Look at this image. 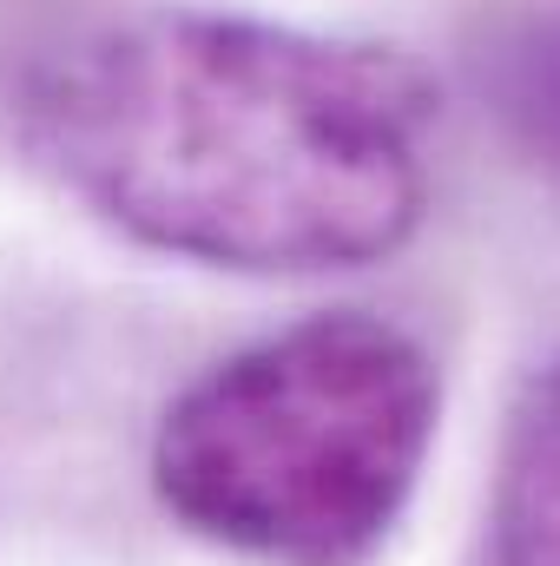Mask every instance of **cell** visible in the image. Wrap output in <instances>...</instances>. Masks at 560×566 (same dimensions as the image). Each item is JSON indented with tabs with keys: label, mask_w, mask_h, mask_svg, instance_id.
I'll list each match as a JSON object with an SVG mask.
<instances>
[{
	"label": "cell",
	"mask_w": 560,
	"mask_h": 566,
	"mask_svg": "<svg viewBox=\"0 0 560 566\" xmlns=\"http://www.w3.org/2000/svg\"><path fill=\"white\" fill-rule=\"evenodd\" d=\"M481 566H560V349L508 416Z\"/></svg>",
	"instance_id": "3"
},
{
	"label": "cell",
	"mask_w": 560,
	"mask_h": 566,
	"mask_svg": "<svg viewBox=\"0 0 560 566\" xmlns=\"http://www.w3.org/2000/svg\"><path fill=\"white\" fill-rule=\"evenodd\" d=\"M495 99L521 151L560 171V13L521 27L495 60Z\"/></svg>",
	"instance_id": "4"
},
{
	"label": "cell",
	"mask_w": 560,
	"mask_h": 566,
	"mask_svg": "<svg viewBox=\"0 0 560 566\" xmlns=\"http://www.w3.org/2000/svg\"><path fill=\"white\" fill-rule=\"evenodd\" d=\"M442 369L390 316L323 310L231 349L152 434L158 507L265 566H370L435 448Z\"/></svg>",
	"instance_id": "2"
},
{
	"label": "cell",
	"mask_w": 560,
	"mask_h": 566,
	"mask_svg": "<svg viewBox=\"0 0 560 566\" xmlns=\"http://www.w3.org/2000/svg\"><path fill=\"white\" fill-rule=\"evenodd\" d=\"M435 86L376 40L238 13H139L60 46L20 145L145 251L218 271H350L428 205Z\"/></svg>",
	"instance_id": "1"
}]
</instances>
